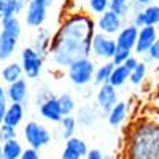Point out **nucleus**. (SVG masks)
I'll use <instances>...</instances> for the list:
<instances>
[{"instance_id":"10","label":"nucleus","mask_w":159,"mask_h":159,"mask_svg":"<svg viewBox=\"0 0 159 159\" xmlns=\"http://www.w3.org/2000/svg\"><path fill=\"white\" fill-rule=\"evenodd\" d=\"M157 34H159V30H157L156 25H143V27H140L137 45H135L134 51L140 56L147 54V52L150 51V48L153 46V43L157 40V37H159Z\"/></svg>"},{"instance_id":"2","label":"nucleus","mask_w":159,"mask_h":159,"mask_svg":"<svg viewBox=\"0 0 159 159\" xmlns=\"http://www.w3.org/2000/svg\"><path fill=\"white\" fill-rule=\"evenodd\" d=\"M127 159H159V123L139 121L126 139Z\"/></svg>"},{"instance_id":"38","label":"nucleus","mask_w":159,"mask_h":159,"mask_svg":"<svg viewBox=\"0 0 159 159\" xmlns=\"http://www.w3.org/2000/svg\"><path fill=\"white\" fill-rule=\"evenodd\" d=\"M134 3L137 7H148V5L153 3V0H134Z\"/></svg>"},{"instance_id":"35","label":"nucleus","mask_w":159,"mask_h":159,"mask_svg":"<svg viewBox=\"0 0 159 159\" xmlns=\"http://www.w3.org/2000/svg\"><path fill=\"white\" fill-rule=\"evenodd\" d=\"M19 159H40V154H38V150L29 147V148H25L22 151V156Z\"/></svg>"},{"instance_id":"16","label":"nucleus","mask_w":159,"mask_h":159,"mask_svg":"<svg viewBox=\"0 0 159 159\" xmlns=\"http://www.w3.org/2000/svg\"><path fill=\"white\" fill-rule=\"evenodd\" d=\"M7 96H8L10 102L24 103L25 99H27V83H25V80L21 78V80H18V81L8 84V88H7Z\"/></svg>"},{"instance_id":"13","label":"nucleus","mask_w":159,"mask_h":159,"mask_svg":"<svg viewBox=\"0 0 159 159\" xmlns=\"http://www.w3.org/2000/svg\"><path fill=\"white\" fill-rule=\"evenodd\" d=\"M88 154V145L78 137H70L65 140V147L62 151V159H83Z\"/></svg>"},{"instance_id":"32","label":"nucleus","mask_w":159,"mask_h":159,"mask_svg":"<svg viewBox=\"0 0 159 159\" xmlns=\"http://www.w3.org/2000/svg\"><path fill=\"white\" fill-rule=\"evenodd\" d=\"M16 127L13 126H8L5 123L0 124V142L5 143V142H10V140H15L16 139Z\"/></svg>"},{"instance_id":"7","label":"nucleus","mask_w":159,"mask_h":159,"mask_svg":"<svg viewBox=\"0 0 159 159\" xmlns=\"http://www.w3.org/2000/svg\"><path fill=\"white\" fill-rule=\"evenodd\" d=\"M118 48L116 38H111V35H107L103 32H97L92 37L91 43V52L99 59H110L115 56V51Z\"/></svg>"},{"instance_id":"5","label":"nucleus","mask_w":159,"mask_h":159,"mask_svg":"<svg viewBox=\"0 0 159 159\" xmlns=\"http://www.w3.org/2000/svg\"><path fill=\"white\" fill-rule=\"evenodd\" d=\"M24 139L29 143V147L40 150L51 142V132L43 124L37 121H29L24 126Z\"/></svg>"},{"instance_id":"31","label":"nucleus","mask_w":159,"mask_h":159,"mask_svg":"<svg viewBox=\"0 0 159 159\" xmlns=\"http://www.w3.org/2000/svg\"><path fill=\"white\" fill-rule=\"evenodd\" d=\"M132 56V49H127V48H121V46H118L116 51H115V56L111 57V62L115 65H123L129 57Z\"/></svg>"},{"instance_id":"8","label":"nucleus","mask_w":159,"mask_h":159,"mask_svg":"<svg viewBox=\"0 0 159 159\" xmlns=\"http://www.w3.org/2000/svg\"><path fill=\"white\" fill-rule=\"evenodd\" d=\"M51 0H30L25 10V24L29 27H40L45 19Z\"/></svg>"},{"instance_id":"37","label":"nucleus","mask_w":159,"mask_h":159,"mask_svg":"<svg viewBox=\"0 0 159 159\" xmlns=\"http://www.w3.org/2000/svg\"><path fill=\"white\" fill-rule=\"evenodd\" d=\"M86 159H103V154L99 150H89L86 154Z\"/></svg>"},{"instance_id":"28","label":"nucleus","mask_w":159,"mask_h":159,"mask_svg":"<svg viewBox=\"0 0 159 159\" xmlns=\"http://www.w3.org/2000/svg\"><path fill=\"white\" fill-rule=\"evenodd\" d=\"M59 103H61L64 116L72 115V111L75 110V99L72 97V94H69V92H64V94L59 96Z\"/></svg>"},{"instance_id":"12","label":"nucleus","mask_w":159,"mask_h":159,"mask_svg":"<svg viewBox=\"0 0 159 159\" xmlns=\"http://www.w3.org/2000/svg\"><path fill=\"white\" fill-rule=\"evenodd\" d=\"M40 115H42L45 119L52 123H59L64 118L61 103H59V97H48L45 99L42 103H40Z\"/></svg>"},{"instance_id":"29","label":"nucleus","mask_w":159,"mask_h":159,"mask_svg":"<svg viewBox=\"0 0 159 159\" xmlns=\"http://www.w3.org/2000/svg\"><path fill=\"white\" fill-rule=\"evenodd\" d=\"M111 11H115L116 15L119 16H127V13L130 10V3H129V0H110V8Z\"/></svg>"},{"instance_id":"6","label":"nucleus","mask_w":159,"mask_h":159,"mask_svg":"<svg viewBox=\"0 0 159 159\" xmlns=\"http://www.w3.org/2000/svg\"><path fill=\"white\" fill-rule=\"evenodd\" d=\"M21 65L27 78H38L43 67V54L38 52L34 46H27L21 51Z\"/></svg>"},{"instance_id":"18","label":"nucleus","mask_w":159,"mask_h":159,"mask_svg":"<svg viewBox=\"0 0 159 159\" xmlns=\"http://www.w3.org/2000/svg\"><path fill=\"white\" fill-rule=\"evenodd\" d=\"M22 118H24V103L10 102L8 110H7L5 118H3V123L8 126H13V127H18L19 123L22 121Z\"/></svg>"},{"instance_id":"4","label":"nucleus","mask_w":159,"mask_h":159,"mask_svg":"<svg viewBox=\"0 0 159 159\" xmlns=\"http://www.w3.org/2000/svg\"><path fill=\"white\" fill-rule=\"evenodd\" d=\"M69 78L75 86H84L94 81V73H96V64L89 57L76 59L69 65Z\"/></svg>"},{"instance_id":"30","label":"nucleus","mask_w":159,"mask_h":159,"mask_svg":"<svg viewBox=\"0 0 159 159\" xmlns=\"http://www.w3.org/2000/svg\"><path fill=\"white\" fill-rule=\"evenodd\" d=\"M88 5L91 13L94 15H102L110 8V0H88Z\"/></svg>"},{"instance_id":"34","label":"nucleus","mask_w":159,"mask_h":159,"mask_svg":"<svg viewBox=\"0 0 159 159\" xmlns=\"http://www.w3.org/2000/svg\"><path fill=\"white\" fill-rule=\"evenodd\" d=\"M147 59L148 61H159V37L153 43V46L150 48V51L147 52Z\"/></svg>"},{"instance_id":"22","label":"nucleus","mask_w":159,"mask_h":159,"mask_svg":"<svg viewBox=\"0 0 159 159\" xmlns=\"http://www.w3.org/2000/svg\"><path fill=\"white\" fill-rule=\"evenodd\" d=\"M129 78H130V70L126 67V65H115L108 83L113 84L115 88H119V86H123Z\"/></svg>"},{"instance_id":"36","label":"nucleus","mask_w":159,"mask_h":159,"mask_svg":"<svg viewBox=\"0 0 159 159\" xmlns=\"http://www.w3.org/2000/svg\"><path fill=\"white\" fill-rule=\"evenodd\" d=\"M139 62H140V61H137V57L130 56V57H129V59H127V61H126V62L123 64V65H126V67H127V69H129V70L132 72V70H134V69L137 67V65H139Z\"/></svg>"},{"instance_id":"11","label":"nucleus","mask_w":159,"mask_h":159,"mask_svg":"<svg viewBox=\"0 0 159 159\" xmlns=\"http://www.w3.org/2000/svg\"><path fill=\"white\" fill-rule=\"evenodd\" d=\"M96 102L99 105V108L105 113H108L118 102V92L116 88L110 83H103L100 84L99 91H97V96H96Z\"/></svg>"},{"instance_id":"15","label":"nucleus","mask_w":159,"mask_h":159,"mask_svg":"<svg viewBox=\"0 0 159 159\" xmlns=\"http://www.w3.org/2000/svg\"><path fill=\"white\" fill-rule=\"evenodd\" d=\"M139 27L132 22V24H127L124 27L118 32L116 35V43L118 46L121 48H127V49H132L134 51L135 45H137V38H139Z\"/></svg>"},{"instance_id":"9","label":"nucleus","mask_w":159,"mask_h":159,"mask_svg":"<svg viewBox=\"0 0 159 159\" xmlns=\"http://www.w3.org/2000/svg\"><path fill=\"white\" fill-rule=\"evenodd\" d=\"M96 25H97L99 32H103L107 35H115L123 29V16L116 15L111 10H107L105 13L99 15Z\"/></svg>"},{"instance_id":"14","label":"nucleus","mask_w":159,"mask_h":159,"mask_svg":"<svg viewBox=\"0 0 159 159\" xmlns=\"http://www.w3.org/2000/svg\"><path fill=\"white\" fill-rule=\"evenodd\" d=\"M134 24L137 27L143 25H157L159 24V7L157 5H148L143 7V10H137L134 15Z\"/></svg>"},{"instance_id":"19","label":"nucleus","mask_w":159,"mask_h":159,"mask_svg":"<svg viewBox=\"0 0 159 159\" xmlns=\"http://www.w3.org/2000/svg\"><path fill=\"white\" fill-rule=\"evenodd\" d=\"M129 115V105L126 102H116L115 107L107 113V118H108V124L113 126V127H118L119 124L124 123V119L127 118Z\"/></svg>"},{"instance_id":"33","label":"nucleus","mask_w":159,"mask_h":159,"mask_svg":"<svg viewBox=\"0 0 159 159\" xmlns=\"http://www.w3.org/2000/svg\"><path fill=\"white\" fill-rule=\"evenodd\" d=\"M10 99L7 96V88H3L2 84H0V124L3 123V118H5V113L8 110V103Z\"/></svg>"},{"instance_id":"23","label":"nucleus","mask_w":159,"mask_h":159,"mask_svg":"<svg viewBox=\"0 0 159 159\" xmlns=\"http://www.w3.org/2000/svg\"><path fill=\"white\" fill-rule=\"evenodd\" d=\"M113 69H115V64L110 61V62H105L102 64L100 67L96 69V73H94V83L96 84H103V83H108V80L113 73Z\"/></svg>"},{"instance_id":"17","label":"nucleus","mask_w":159,"mask_h":159,"mask_svg":"<svg viewBox=\"0 0 159 159\" xmlns=\"http://www.w3.org/2000/svg\"><path fill=\"white\" fill-rule=\"evenodd\" d=\"M24 0H0V21L18 16L24 10Z\"/></svg>"},{"instance_id":"39","label":"nucleus","mask_w":159,"mask_h":159,"mask_svg":"<svg viewBox=\"0 0 159 159\" xmlns=\"http://www.w3.org/2000/svg\"><path fill=\"white\" fill-rule=\"evenodd\" d=\"M0 159H3V156H2V142H0Z\"/></svg>"},{"instance_id":"3","label":"nucleus","mask_w":159,"mask_h":159,"mask_svg":"<svg viewBox=\"0 0 159 159\" xmlns=\"http://www.w3.org/2000/svg\"><path fill=\"white\" fill-rule=\"evenodd\" d=\"M2 30H0V61L10 59L16 51L19 35H21V22L16 16L0 21Z\"/></svg>"},{"instance_id":"1","label":"nucleus","mask_w":159,"mask_h":159,"mask_svg":"<svg viewBox=\"0 0 159 159\" xmlns=\"http://www.w3.org/2000/svg\"><path fill=\"white\" fill-rule=\"evenodd\" d=\"M94 37V22L86 15L76 13L65 19L52 37L49 52L56 65L69 67L81 57H89Z\"/></svg>"},{"instance_id":"25","label":"nucleus","mask_w":159,"mask_h":159,"mask_svg":"<svg viewBox=\"0 0 159 159\" xmlns=\"http://www.w3.org/2000/svg\"><path fill=\"white\" fill-rule=\"evenodd\" d=\"M97 119V113L96 110L91 107V105H84V107L80 108L78 111V121L83 126H92Z\"/></svg>"},{"instance_id":"20","label":"nucleus","mask_w":159,"mask_h":159,"mask_svg":"<svg viewBox=\"0 0 159 159\" xmlns=\"http://www.w3.org/2000/svg\"><path fill=\"white\" fill-rule=\"evenodd\" d=\"M22 73H24V69L22 65L18 64V62H11L8 65H5L3 70H2V80L7 83V84H11L18 81V80L22 78Z\"/></svg>"},{"instance_id":"40","label":"nucleus","mask_w":159,"mask_h":159,"mask_svg":"<svg viewBox=\"0 0 159 159\" xmlns=\"http://www.w3.org/2000/svg\"><path fill=\"white\" fill-rule=\"evenodd\" d=\"M156 27H157V30H159V24H157V25H156Z\"/></svg>"},{"instance_id":"24","label":"nucleus","mask_w":159,"mask_h":159,"mask_svg":"<svg viewBox=\"0 0 159 159\" xmlns=\"http://www.w3.org/2000/svg\"><path fill=\"white\" fill-rule=\"evenodd\" d=\"M59 124H61V135L64 140L73 137L75 130H76V119L72 115H65L59 121Z\"/></svg>"},{"instance_id":"21","label":"nucleus","mask_w":159,"mask_h":159,"mask_svg":"<svg viewBox=\"0 0 159 159\" xmlns=\"http://www.w3.org/2000/svg\"><path fill=\"white\" fill-rule=\"evenodd\" d=\"M22 145L15 139V140H10L2 143V156L3 159H19L22 156Z\"/></svg>"},{"instance_id":"27","label":"nucleus","mask_w":159,"mask_h":159,"mask_svg":"<svg viewBox=\"0 0 159 159\" xmlns=\"http://www.w3.org/2000/svg\"><path fill=\"white\" fill-rule=\"evenodd\" d=\"M145 76H147V64H145V62H139L137 67L130 72L129 81L132 84H140V83H143Z\"/></svg>"},{"instance_id":"26","label":"nucleus","mask_w":159,"mask_h":159,"mask_svg":"<svg viewBox=\"0 0 159 159\" xmlns=\"http://www.w3.org/2000/svg\"><path fill=\"white\" fill-rule=\"evenodd\" d=\"M35 38L37 40H35V43H34V48L45 56L46 52L49 51V46H51V37H49L48 30H40Z\"/></svg>"}]
</instances>
